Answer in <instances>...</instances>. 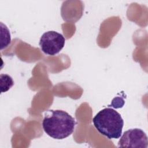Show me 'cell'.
I'll list each match as a JSON object with an SVG mask.
<instances>
[{
    "mask_svg": "<svg viewBox=\"0 0 148 148\" xmlns=\"http://www.w3.org/2000/svg\"><path fill=\"white\" fill-rule=\"evenodd\" d=\"M76 122L68 113L62 110H49L42 121L44 131L56 139H63L74 131Z\"/></svg>",
    "mask_w": 148,
    "mask_h": 148,
    "instance_id": "obj_1",
    "label": "cell"
},
{
    "mask_svg": "<svg viewBox=\"0 0 148 148\" xmlns=\"http://www.w3.org/2000/svg\"><path fill=\"white\" fill-rule=\"evenodd\" d=\"M95 128L108 139H119L122 134L124 120L121 114L112 108L101 110L92 119Z\"/></svg>",
    "mask_w": 148,
    "mask_h": 148,
    "instance_id": "obj_2",
    "label": "cell"
},
{
    "mask_svg": "<svg viewBox=\"0 0 148 148\" xmlns=\"http://www.w3.org/2000/svg\"><path fill=\"white\" fill-rule=\"evenodd\" d=\"M65 43V39L61 34L54 31H49L41 36L39 46L45 54L54 56L63 49Z\"/></svg>",
    "mask_w": 148,
    "mask_h": 148,
    "instance_id": "obj_3",
    "label": "cell"
},
{
    "mask_svg": "<svg viewBox=\"0 0 148 148\" xmlns=\"http://www.w3.org/2000/svg\"><path fill=\"white\" fill-rule=\"evenodd\" d=\"M147 136L139 128L130 129L124 132L118 142L119 147L147 148Z\"/></svg>",
    "mask_w": 148,
    "mask_h": 148,
    "instance_id": "obj_4",
    "label": "cell"
},
{
    "mask_svg": "<svg viewBox=\"0 0 148 148\" xmlns=\"http://www.w3.org/2000/svg\"><path fill=\"white\" fill-rule=\"evenodd\" d=\"M1 50L6 47L10 43L11 37L8 27L2 23H1Z\"/></svg>",
    "mask_w": 148,
    "mask_h": 148,
    "instance_id": "obj_5",
    "label": "cell"
},
{
    "mask_svg": "<svg viewBox=\"0 0 148 148\" xmlns=\"http://www.w3.org/2000/svg\"><path fill=\"white\" fill-rule=\"evenodd\" d=\"M1 92L8 91L14 84V82L11 76L8 74H1L0 75Z\"/></svg>",
    "mask_w": 148,
    "mask_h": 148,
    "instance_id": "obj_6",
    "label": "cell"
}]
</instances>
